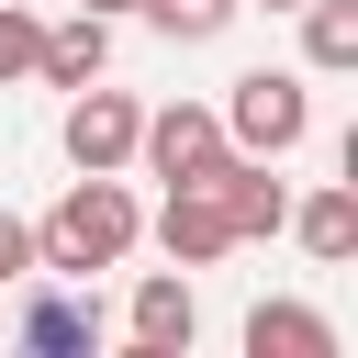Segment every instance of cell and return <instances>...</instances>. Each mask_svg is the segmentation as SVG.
<instances>
[{
    "mask_svg": "<svg viewBox=\"0 0 358 358\" xmlns=\"http://www.w3.org/2000/svg\"><path fill=\"white\" fill-rule=\"evenodd\" d=\"M313 134V90H302V67H246L235 90H224V145H246V157H291Z\"/></svg>",
    "mask_w": 358,
    "mask_h": 358,
    "instance_id": "7a4b0ae2",
    "label": "cell"
},
{
    "mask_svg": "<svg viewBox=\"0 0 358 358\" xmlns=\"http://www.w3.org/2000/svg\"><path fill=\"white\" fill-rule=\"evenodd\" d=\"M213 201H224V224H235V246H257V235H280L291 224V190H280V157H246V145H224L213 168Z\"/></svg>",
    "mask_w": 358,
    "mask_h": 358,
    "instance_id": "277c9868",
    "label": "cell"
},
{
    "mask_svg": "<svg viewBox=\"0 0 358 358\" xmlns=\"http://www.w3.org/2000/svg\"><path fill=\"white\" fill-rule=\"evenodd\" d=\"M34 34H45V22H34L22 0H0V90H11V78H34Z\"/></svg>",
    "mask_w": 358,
    "mask_h": 358,
    "instance_id": "5bb4252c",
    "label": "cell"
},
{
    "mask_svg": "<svg viewBox=\"0 0 358 358\" xmlns=\"http://www.w3.org/2000/svg\"><path fill=\"white\" fill-rule=\"evenodd\" d=\"M34 78H45V90H90V78H112V22H101V11L45 22V34H34Z\"/></svg>",
    "mask_w": 358,
    "mask_h": 358,
    "instance_id": "52a82bcc",
    "label": "cell"
},
{
    "mask_svg": "<svg viewBox=\"0 0 358 358\" xmlns=\"http://www.w3.org/2000/svg\"><path fill=\"white\" fill-rule=\"evenodd\" d=\"M134 235H145V213H134L123 168H78V190L34 224V257H45V280H90V268H123Z\"/></svg>",
    "mask_w": 358,
    "mask_h": 358,
    "instance_id": "6da1fadb",
    "label": "cell"
},
{
    "mask_svg": "<svg viewBox=\"0 0 358 358\" xmlns=\"http://www.w3.org/2000/svg\"><path fill=\"white\" fill-rule=\"evenodd\" d=\"M134 157H145L157 179H201V168L224 157V112H213V101H168V112H145V123H134Z\"/></svg>",
    "mask_w": 358,
    "mask_h": 358,
    "instance_id": "5b68a950",
    "label": "cell"
},
{
    "mask_svg": "<svg viewBox=\"0 0 358 358\" xmlns=\"http://www.w3.org/2000/svg\"><path fill=\"white\" fill-rule=\"evenodd\" d=\"M134 11H145L168 45H213V34L235 22V0H134Z\"/></svg>",
    "mask_w": 358,
    "mask_h": 358,
    "instance_id": "4fadbf2b",
    "label": "cell"
},
{
    "mask_svg": "<svg viewBox=\"0 0 358 358\" xmlns=\"http://www.w3.org/2000/svg\"><path fill=\"white\" fill-rule=\"evenodd\" d=\"M22 280H45V257H34V224L0 213V291H22Z\"/></svg>",
    "mask_w": 358,
    "mask_h": 358,
    "instance_id": "9a60e30c",
    "label": "cell"
},
{
    "mask_svg": "<svg viewBox=\"0 0 358 358\" xmlns=\"http://www.w3.org/2000/svg\"><path fill=\"white\" fill-rule=\"evenodd\" d=\"M157 246H168V268H213V257H235V224H224L213 179H168V201H157Z\"/></svg>",
    "mask_w": 358,
    "mask_h": 358,
    "instance_id": "8992f818",
    "label": "cell"
},
{
    "mask_svg": "<svg viewBox=\"0 0 358 358\" xmlns=\"http://www.w3.org/2000/svg\"><path fill=\"white\" fill-rule=\"evenodd\" d=\"M246 358H336V324L313 302H257L246 313Z\"/></svg>",
    "mask_w": 358,
    "mask_h": 358,
    "instance_id": "8fae6325",
    "label": "cell"
},
{
    "mask_svg": "<svg viewBox=\"0 0 358 358\" xmlns=\"http://www.w3.org/2000/svg\"><path fill=\"white\" fill-rule=\"evenodd\" d=\"M235 11H302V0H235Z\"/></svg>",
    "mask_w": 358,
    "mask_h": 358,
    "instance_id": "e0dca14e",
    "label": "cell"
},
{
    "mask_svg": "<svg viewBox=\"0 0 358 358\" xmlns=\"http://www.w3.org/2000/svg\"><path fill=\"white\" fill-rule=\"evenodd\" d=\"M302 67L313 78H347L358 67V0H302Z\"/></svg>",
    "mask_w": 358,
    "mask_h": 358,
    "instance_id": "7c38bea8",
    "label": "cell"
},
{
    "mask_svg": "<svg viewBox=\"0 0 358 358\" xmlns=\"http://www.w3.org/2000/svg\"><path fill=\"white\" fill-rule=\"evenodd\" d=\"M291 235H302L324 268H347V257H358V179H324L313 201H291Z\"/></svg>",
    "mask_w": 358,
    "mask_h": 358,
    "instance_id": "30bf717a",
    "label": "cell"
},
{
    "mask_svg": "<svg viewBox=\"0 0 358 358\" xmlns=\"http://www.w3.org/2000/svg\"><path fill=\"white\" fill-rule=\"evenodd\" d=\"M134 90H112V78H90V90H67V112H56V145H67V168H134Z\"/></svg>",
    "mask_w": 358,
    "mask_h": 358,
    "instance_id": "3957f363",
    "label": "cell"
},
{
    "mask_svg": "<svg viewBox=\"0 0 358 358\" xmlns=\"http://www.w3.org/2000/svg\"><path fill=\"white\" fill-rule=\"evenodd\" d=\"M78 11H101V22H123V11H134V0H78Z\"/></svg>",
    "mask_w": 358,
    "mask_h": 358,
    "instance_id": "2e32d148",
    "label": "cell"
},
{
    "mask_svg": "<svg viewBox=\"0 0 358 358\" xmlns=\"http://www.w3.org/2000/svg\"><path fill=\"white\" fill-rule=\"evenodd\" d=\"M123 324H134V347H145V358H190V336H201V302H190V280H179V268H145Z\"/></svg>",
    "mask_w": 358,
    "mask_h": 358,
    "instance_id": "ba28073f",
    "label": "cell"
},
{
    "mask_svg": "<svg viewBox=\"0 0 358 358\" xmlns=\"http://www.w3.org/2000/svg\"><path fill=\"white\" fill-rule=\"evenodd\" d=\"M11 336H22V347H45V358H78V347L101 336V302H90L78 280H56V291H22Z\"/></svg>",
    "mask_w": 358,
    "mask_h": 358,
    "instance_id": "9c48e42d",
    "label": "cell"
}]
</instances>
